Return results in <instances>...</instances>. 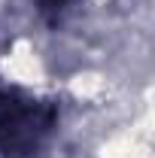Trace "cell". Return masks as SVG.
I'll list each match as a JSON object with an SVG mask.
<instances>
[{"instance_id":"obj_1","label":"cell","mask_w":155,"mask_h":158,"mask_svg":"<svg viewBox=\"0 0 155 158\" xmlns=\"http://www.w3.org/2000/svg\"><path fill=\"white\" fill-rule=\"evenodd\" d=\"M55 122V110L0 91V149L6 158H31Z\"/></svg>"},{"instance_id":"obj_2","label":"cell","mask_w":155,"mask_h":158,"mask_svg":"<svg viewBox=\"0 0 155 158\" xmlns=\"http://www.w3.org/2000/svg\"><path fill=\"white\" fill-rule=\"evenodd\" d=\"M52 3H61V0H52Z\"/></svg>"}]
</instances>
